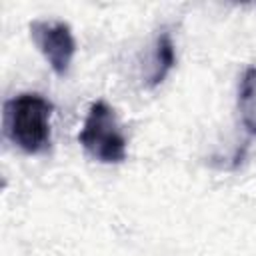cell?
I'll list each match as a JSON object with an SVG mask.
<instances>
[{
  "label": "cell",
  "instance_id": "obj_2",
  "mask_svg": "<svg viewBox=\"0 0 256 256\" xmlns=\"http://www.w3.org/2000/svg\"><path fill=\"white\" fill-rule=\"evenodd\" d=\"M78 142L98 162L118 164L126 158V136L106 100H96L90 104L78 134Z\"/></svg>",
  "mask_w": 256,
  "mask_h": 256
},
{
  "label": "cell",
  "instance_id": "obj_4",
  "mask_svg": "<svg viewBox=\"0 0 256 256\" xmlns=\"http://www.w3.org/2000/svg\"><path fill=\"white\" fill-rule=\"evenodd\" d=\"M238 108L244 128L256 136V66H250L242 74L238 88Z\"/></svg>",
  "mask_w": 256,
  "mask_h": 256
},
{
  "label": "cell",
  "instance_id": "obj_5",
  "mask_svg": "<svg viewBox=\"0 0 256 256\" xmlns=\"http://www.w3.org/2000/svg\"><path fill=\"white\" fill-rule=\"evenodd\" d=\"M176 66V50L170 32H162L156 40V52H154V72L150 76V86H158L164 82V78L172 72Z\"/></svg>",
  "mask_w": 256,
  "mask_h": 256
},
{
  "label": "cell",
  "instance_id": "obj_1",
  "mask_svg": "<svg viewBox=\"0 0 256 256\" xmlns=\"http://www.w3.org/2000/svg\"><path fill=\"white\" fill-rule=\"evenodd\" d=\"M52 102L36 92H22L4 104V132L8 140L26 154L50 148Z\"/></svg>",
  "mask_w": 256,
  "mask_h": 256
},
{
  "label": "cell",
  "instance_id": "obj_3",
  "mask_svg": "<svg viewBox=\"0 0 256 256\" xmlns=\"http://www.w3.org/2000/svg\"><path fill=\"white\" fill-rule=\"evenodd\" d=\"M30 36L54 74L66 76L76 52V40L70 26L60 20H34L30 22Z\"/></svg>",
  "mask_w": 256,
  "mask_h": 256
}]
</instances>
